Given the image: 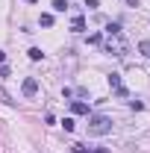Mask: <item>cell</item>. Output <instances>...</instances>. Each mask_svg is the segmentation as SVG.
<instances>
[{
    "label": "cell",
    "instance_id": "8992f818",
    "mask_svg": "<svg viewBox=\"0 0 150 153\" xmlns=\"http://www.w3.org/2000/svg\"><path fill=\"white\" fill-rule=\"evenodd\" d=\"M71 112H74V115H88V103H82V100H74V103H71Z\"/></svg>",
    "mask_w": 150,
    "mask_h": 153
},
{
    "label": "cell",
    "instance_id": "e0dca14e",
    "mask_svg": "<svg viewBox=\"0 0 150 153\" xmlns=\"http://www.w3.org/2000/svg\"><path fill=\"white\" fill-rule=\"evenodd\" d=\"M3 62H6V53H3V50H0V65H3Z\"/></svg>",
    "mask_w": 150,
    "mask_h": 153
},
{
    "label": "cell",
    "instance_id": "7a4b0ae2",
    "mask_svg": "<svg viewBox=\"0 0 150 153\" xmlns=\"http://www.w3.org/2000/svg\"><path fill=\"white\" fill-rule=\"evenodd\" d=\"M112 133V118L109 115H88V135H106Z\"/></svg>",
    "mask_w": 150,
    "mask_h": 153
},
{
    "label": "cell",
    "instance_id": "8fae6325",
    "mask_svg": "<svg viewBox=\"0 0 150 153\" xmlns=\"http://www.w3.org/2000/svg\"><path fill=\"white\" fill-rule=\"evenodd\" d=\"M62 127H65V133H71V130H74V118H65V121H62Z\"/></svg>",
    "mask_w": 150,
    "mask_h": 153
},
{
    "label": "cell",
    "instance_id": "ba28073f",
    "mask_svg": "<svg viewBox=\"0 0 150 153\" xmlns=\"http://www.w3.org/2000/svg\"><path fill=\"white\" fill-rule=\"evenodd\" d=\"M138 53H141L144 59H150V41H147V38H144V41H138Z\"/></svg>",
    "mask_w": 150,
    "mask_h": 153
},
{
    "label": "cell",
    "instance_id": "3957f363",
    "mask_svg": "<svg viewBox=\"0 0 150 153\" xmlns=\"http://www.w3.org/2000/svg\"><path fill=\"white\" fill-rule=\"evenodd\" d=\"M109 85H112V91L121 97V100H127V97H130V91H127V85H124L121 74H109Z\"/></svg>",
    "mask_w": 150,
    "mask_h": 153
},
{
    "label": "cell",
    "instance_id": "4fadbf2b",
    "mask_svg": "<svg viewBox=\"0 0 150 153\" xmlns=\"http://www.w3.org/2000/svg\"><path fill=\"white\" fill-rule=\"evenodd\" d=\"M41 27H53V15H41Z\"/></svg>",
    "mask_w": 150,
    "mask_h": 153
},
{
    "label": "cell",
    "instance_id": "52a82bcc",
    "mask_svg": "<svg viewBox=\"0 0 150 153\" xmlns=\"http://www.w3.org/2000/svg\"><path fill=\"white\" fill-rule=\"evenodd\" d=\"M71 30H74V33H82V30H85V18H82V15H76V18L71 21Z\"/></svg>",
    "mask_w": 150,
    "mask_h": 153
},
{
    "label": "cell",
    "instance_id": "277c9868",
    "mask_svg": "<svg viewBox=\"0 0 150 153\" xmlns=\"http://www.w3.org/2000/svg\"><path fill=\"white\" fill-rule=\"evenodd\" d=\"M21 91H24L27 97L38 94V79H36V76H27V79H24V85H21Z\"/></svg>",
    "mask_w": 150,
    "mask_h": 153
},
{
    "label": "cell",
    "instance_id": "2e32d148",
    "mask_svg": "<svg viewBox=\"0 0 150 153\" xmlns=\"http://www.w3.org/2000/svg\"><path fill=\"white\" fill-rule=\"evenodd\" d=\"M85 6H88V9H97V6H100V0H85Z\"/></svg>",
    "mask_w": 150,
    "mask_h": 153
},
{
    "label": "cell",
    "instance_id": "5b68a950",
    "mask_svg": "<svg viewBox=\"0 0 150 153\" xmlns=\"http://www.w3.org/2000/svg\"><path fill=\"white\" fill-rule=\"evenodd\" d=\"M71 150H74V153H109L106 147H85V144H74Z\"/></svg>",
    "mask_w": 150,
    "mask_h": 153
},
{
    "label": "cell",
    "instance_id": "7c38bea8",
    "mask_svg": "<svg viewBox=\"0 0 150 153\" xmlns=\"http://www.w3.org/2000/svg\"><path fill=\"white\" fill-rule=\"evenodd\" d=\"M12 74V71H9V65H6V62H3V65H0V79H6V76Z\"/></svg>",
    "mask_w": 150,
    "mask_h": 153
},
{
    "label": "cell",
    "instance_id": "30bf717a",
    "mask_svg": "<svg viewBox=\"0 0 150 153\" xmlns=\"http://www.w3.org/2000/svg\"><path fill=\"white\" fill-rule=\"evenodd\" d=\"M27 53H30V59H33V62H38V59L44 56V53H41V50H38V47H30V50H27Z\"/></svg>",
    "mask_w": 150,
    "mask_h": 153
},
{
    "label": "cell",
    "instance_id": "9c48e42d",
    "mask_svg": "<svg viewBox=\"0 0 150 153\" xmlns=\"http://www.w3.org/2000/svg\"><path fill=\"white\" fill-rule=\"evenodd\" d=\"M50 6H53V12H65L68 9V0H53Z\"/></svg>",
    "mask_w": 150,
    "mask_h": 153
},
{
    "label": "cell",
    "instance_id": "6da1fadb",
    "mask_svg": "<svg viewBox=\"0 0 150 153\" xmlns=\"http://www.w3.org/2000/svg\"><path fill=\"white\" fill-rule=\"evenodd\" d=\"M103 50H106L109 56H115V59H124L127 53H130V44H127L124 33H115V36H106V41H103Z\"/></svg>",
    "mask_w": 150,
    "mask_h": 153
},
{
    "label": "cell",
    "instance_id": "ac0fdd59",
    "mask_svg": "<svg viewBox=\"0 0 150 153\" xmlns=\"http://www.w3.org/2000/svg\"><path fill=\"white\" fill-rule=\"evenodd\" d=\"M27 3H36V0H27Z\"/></svg>",
    "mask_w": 150,
    "mask_h": 153
},
{
    "label": "cell",
    "instance_id": "9a60e30c",
    "mask_svg": "<svg viewBox=\"0 0 150 153\" xmlns=\"http://www.w3.org/2000/svg\"><path fill=\"white\" fill-rule=\"evenodd\" d=\"M0 100H3V103H15V100H12V97L6 94V88H0Z\"/></svg>",
    "mask_w": 150,
    "mask_h": 153
},
{
    "label": "cell",
    "instance_id": "5bb4252c",
    "mask_svg": "<svg viewBox=\"0 0 150 153\" xmlns=\"http://www.w3.org/2000/svg\"><path fill=\"white\" fill-rule=\"evenodd\" d=\"M115 33H121V27H118V24H109V27H106V36H115Z\"/></svg>",
    "mask_w": 150,
    "mask_h": 153
}]
</instances>
